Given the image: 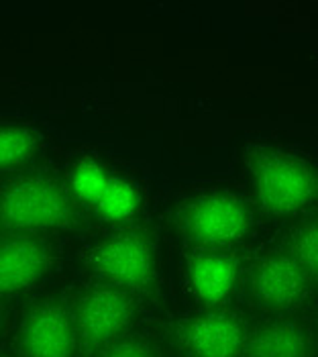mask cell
Here are the masks:
<instances>
[{
	"label": "cell",
	"mask_w": 318,
	"mask_h": 357,
	"mask_svg": "<svg viewBox=\"0 0 318 357\" xmlns=\"http://www.w3.org/2000/svg\"><path fill=\"white\" fill-rule=\"evenodd\" d=\"M296 264L312 280L318 272V229L317 220H308L294 237V255Z\"/></svg>",
	"instance_id": "obj_14"
},
{
	"label": "cell",
	"mask_w": 318,
	"mask_h": 357,
	"mask_svg": "<svg viewBox=\"0 0 318 357\" xmlns=\"http://www.w3.org/2000/svg\"><path fill=\"white\" fill-rule=\"evenodd\" d=\"M98 270L125 286H143L153 272V251L139 233H125L110 239L96 257Z\"/></svg>",
	"instance_id": "obj_7"
},
{
	"label": "cell",
	"mask_w": 318,
	"mask_h": 357,
	"mask_svg": "<svg viewBox=\"0 0 318 357\" xmlns=\"http://www.w3.org/2000/svg\"><path fill=\"white\" fill-rule=\"evenodd\" d=\"M35 137L21 127L0 129V169L19 167L33 155Z\"/></svg>",
	"instance_id": "obj_13"
},
{
	"label": "cell",
	"mask_w": 318,
	"mask_h": 357,
	"mask_svg": "<svg viewBox=\"0 0 318 357\" xmlns=\"http://www.w3.org/2000/svg\"><path fill=\"white\" fill-rule=\"evenodd\" d=\"M310 278L296 264L294 257L288 255H269L264 257L251 278V288L255 301L273 310L290 308L298 304L306 290Z\"/></svg>",
	"instance_id": "obj_6"
},
{
	"label": "cell",
	"mask_w": 318,
	"mask_h": 357,
	"mask_svg": "<svg viewBox=\"0 0 318 357\" xmlns=\"http://www.w3.org/2000/svg\"><path fill=\"white\" fill-rule=\"evenodd\" d=\"M92 206H96V211L106 219H125V217L132 215V211L137 206V194L127 182L106 176L103 190L98 192Z\"/></svg>",
	"instance_id": "obj_12"
},
{
	"label": "cell",
	"mask_w": 318,
	"mask_h": 357,
	"mask_svg": "<svg viewBox=\"0 0 318 357\" xmlns=\"http://www.w3.org/2000/svg\"><path fill=\"white\" fill-rule=\"evenodd\" d=\"M70 192L47 178H23L0 190V225L19 231L57 229L72 222Z\"/></svg>",
	"instance_id": "obj_1"
},
{
	"label": "cell",
	"mask_w": 318,
	"mask_h": 357,
	"mask_svg": "<svg viewBox=\"0 0 318 357\" xmlns=\"http://www.w3.org/2000/svg\"><path fill=\"white\" fill-rule=\"evenodd\" d=\"M103 357H156L151 347L139 339H125L114 343L112 347H108Z\"/></svg>",
	"instance_id": "obj_15"
},
{
	"label": "cell",
	"mask_w": 318,
	"mask_h": 357,
	"mask_svg": "<svg viewBox=\"0 0 318 357\" xmlns=\"http://www.w3.org/2000/svg\"><path fill=\"white\" fill-rule=\"evenodd\" d=\"M132 301L121 290L96 288L76 308V335L88 347H103L129 325Z\"/></svg>",
	"instance_id": "obj_4"
},
{
	"label": "cell",
	"mask_w": 318,
	"mask_h": 357,
	"mask_svg": "<svg viewBox=\"0 0 318 357\" xmlns=\"http://www.w3.org/2000/svg\"><path fill=\"white\" fill-rule=\"evenodd\" d=\"M50 268L47 248L31 237L0 241V296L35 284Z\"/></svg>",
	"instance_id": "obj_8"
},
{
	"label": "cell",
	"mask_w": 318,
	"mask_h": 357,
	"mask_svg": "<svg viewBox=\"0 0 318 357\" xmlns=\"http://www.w3.org/2000/svg\"><path fill=\"white\" fill-rule=\"evenodd\" d=\"M255 190L269 213L290 215L312 202L317 176L310 165L296 158L267 155L255 167Z\"/></svg>",
	"instance_id": "obj_2"
},
{
	"label": "cell",
	"mask_w": 318,
	"mask_h": 357,
	"mask_svg": "<svg viewBox=\"0 0 318 357\" xmlns=\"http://www.w3.org/2000/svg\"><path fill=\"white\" fill-rule=\"evenodd\" d=\"M74 343V321L59 304L35 306L23 323L21 347L25 357H72Z\"/></svg>",
	"instance_id": "obj_5"
},
{
	"label": "cell",
	"mask_w": 318,
	"mask_h": 357,
	"mask_svg": "<svg viewBox=\"0 0 318 357\" xmlns=\"http://www.w3.org/2000/svg\"><path fill=\"white\" fill-rule=\"evenodd\" d=\"M186 345L194 357H238L245 335L237 319L209 312L196 317L186 327Z\"/></svg>",
	"instance_id": "obj_9"
},
{
	"label": "cell",
	"mask_w": 318,
	"mask_h": 357,
	"mask_svg": "<svg viewBox=\"0 0 318 357\" xmlns=\"http://www.w3.org/2000/svg\"><path fill=\"white\" fill-rule=\"evenodd\" d=\"M235 261L222 253H200L190 261V278L200 298L209 303L222 301L235 282Z\"/></svg>",
	"instance_id": "obj_11"
},
{
	"label": "cell",
	"mask_w": 318,
	"mask_h": 357,
	"mask_svg": "<svg viewBox=\"0 0 318 357\" xmlns=\"http://www.w3.org/2000/svg\"><path fill=\"white\" fill-rule=\"evenodd\" d=\"M182 229L192 241L200 245H227L245 235L249 229V213L235 196L209 194L186 206Z\"/></svg>",
	"instance_id": "obj_3"
},
{
	"label": "cell",
	"mask_w": 318,
	"mask_h": 357,
	"mask_svg": "<svg viewBox=\"0 0 318 357\" xmlns=\"http://www.w3.org/2000/svg\"><path fill=\"white\" fill-rule=\"evenodd\" d=\"M310 349V333L290 321L262 327L247 341V357H308Z\"/></svg>",
	"instance_id": "obj_10"
}]
</instances>
